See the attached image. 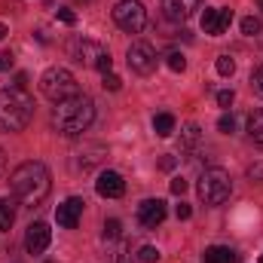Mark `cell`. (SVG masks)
<instances>
[{
  "instance_id": "cell-15",
  "label": "cell",
  "mask_w": 263,
  "mask_h": 263,
  "mask_svg": "<svg viewBox=\"0 0 263 263\" xmlns=\"http://www.w3.org/2000/svg\"><path fill=\"white\" fill-rule=\"evenodd\" d=\"M202 260L205 263H236L239 257H236V251L227 248V245H211V248H205Z\"/></svg>"
},
{
  "instance_id": "cell-25",
  "label": "cell",
  "mask_w": 263,
  "mask_h": 263,
  "mask_svg": "<svg viewBox=\"0 0 263 263\" xmlns=\"http://www.w3.org/2000/svg\"><path fill=\"white\" fill-rule=\"evenodd\" d=\"M165 65L172 67V70H184V67H187V59H184L181 52H168V55H165Z\"/></svg>"
},
{
  "instance_id": "cell-27",
  "label": "cell",
  "mask_w": 263,
  "mask_h": 263,
  "mask_svg": "<svg viewBox=\"0 0 263 263\" xmlns=\"http://www.w3.org/2000/svg\"><path fill=\"white\" fill-rule=\"evenodd\" d=\"M217 129H220V132H227V135H230V132L236 129V120H233L230 114H223V117L217 120Z\"/></svg>"
},
{
  "instance_id": "cell-28",
  "label": "cell",
  "mask_w": 263,
  "mask_h": 263,
  "mask_svg": "<svg viewBox=\"0 0 263 263\" xmlns=\"http://www.w3.org/2000/svg\"><path fill=\"white\" fill-rule=\"evenodd\" d=\"M233 98H236V95H233V89L217 92V104H220V107H230V104H233Z\"/></svg>"
},
{
  "instance_id": "cell-35",
  "label": "cell",
  "mask_w": 263,
  "mask_h": 263,
  "mask_svg": "<svg viewBox=\"0 0 263 263\" xmlns=\"http://www.w3.org/2000/svg\"><path fill=\"white\" fill-rule=\"evenodd\" d=\"M6 34H9V31H6V25H0V40H3Z\"/></svg>"
},
{
  "instance_id": "cell-20",
  "label": "cell",
  "mask_w": 263,
  "mask_h": 263,
  "mask_svg": "<svg viewBox=\"0 0 263 263\" xmlns=\"http://www.w3.org/2000/svg\"><path fill=\"white\" fill-rule=\"evenodd\" d=\"M242 34H248V37H257V34H260V18H254V15H245V18H242Z\"/></svg>"
},
{
  "instance_id": "cell-32",
  "label": "cell",
  "mask_w": 263,
  "mask_h": 263,
  "mask_svg": "<svg viewBox=\"0 0 263 263\" xmlns=\"http://www.w3.org/2000/svg\"><path fill=\"white\" fill-rule=\"evenodd\" d=\"M59 18H62L65 25H77V15H73L70 9H59Z\"/></svg>"
},
{
  "instance_id": "cell-5",
  "label": "cell",
  "mask_w": 263,
  "mask_h": 263,
  "mask_svg": "<svg viewBox=\"0 0 263 263\" xmlns=\"http://www.w3.org/2000/svg\"><path fill=\"white\" fill-rule=\"evenodd\" d=\"M40 92L49 98V101H67V98H73V95H80L77 92V77L67 70V67H49V70H43V77H40Z\"/></svg>"
},
{
  "instance_id": "cell-6",
  "label": "cell",
  "mask_w": 263,
  "mask_h": 263,
  "mask_svg": "<svg viewBox=\"0 0 263 263\" xmlns=\"http://www.w3.org/2000/svg\"><path fill=\"white\" fill-rule=\"evenodd\" d=\"M114 22L126 31V34H138L147 25V12L141 6V0H120L114 6Z\"/></svg>"
},
{
  "instance_id": "cell-9",
  "label": "cell",
  "mask_w": 263,
  "mask_h": 263,
  "mask_svg": "<svg viewBox=\"0 0 263 263\" xmlns=\"http://www.w3.org/2000/svg\"><path fill=\"white\" fill-rule=\"evenodd\" d=\"M104 52H107V49H104L101 43L86 40V37H77V40L70 43V59H77L80 65H89V67L98 65V59H101Z\"/></svg>"
},
{
  "instance_id": "cell-38",
  "label": "cell",
  "mask_w": 263,
  "mask_h": 263,
  "mask_svg": "<svg viewBox=\"0 0 263 263\" xmlns=\"http://www.w3.org/2000/svg\"><path fill=\"white\" fill-rule=\"evenodd\" d=\"M260 260H263V257H260Z\"/></svg>"
},
{
  "instance_id": "cell-8",
  "label": "cell",
  "mask_w": 263,
  "mask_h": 263,
  "mask_svg": "<svg viewBox=\"0 0 263 263\" xmlns=\"http://www.w3.org/2000/svg\"><path fill=\"white\" fill-rule=\"evenodd\" d=\"M233 25V9L230 6H211L202 12V31L211 37H220L227 28Z\"/></svg>"
},
{
  "instance_id": "cell-7",
  "label": "cell",
  "mask_w": 263,
  "mask_h": 263,
  "mask_svg": "<svg viewBox=\"0 0 263 263\" xmlns=\"http://www.w3.org/2000/svg\"><path fill=\"white\" fill-rule=\"evenodd\" d=\"M126 62H129V67L135 70V73L147 77V73H153V70H156V49H153L150 43L138 40V43H132V46H129Z\"/></svg>"
},
{
  "instance_id": "cell-17",
  "label": "cell",
  "mask_w": 263,
  "mask_h": 263,
  "mask_svg": "<svg viewBox=\"0 0 263 263\" xmlns=\"http://www.w3.org/2000/svg\"><path fill=\"white\" fill-rule=\"evenodd\" d=\"M15 223V205L9 199H0V233H6Z\"/></svg>"
},
{
  "instance_id": "cell-3",
  "label": "cell",
  "mask_w": 263,
  "mask_h": 263,
  "mask_svg": "<svg viewBox=\"0 0 263 263\" xmlns=\"http://www.w3.org/2000/svg\"><path fill=\"white\" fill-rule=\"evenodd\" d=\"M34 117V98L12 86V89H0V129L3 132H22Z\"/></svg>"
},
{
  "instance_id": "cell-37",
  "label": "cell",
  "mask_w": 263,
  "mask_h": 263,
  "mask_svg": "<svg viewBox=\"0 0 263 263\" xmlns=\"http://www.w3.org/2000/svg\"><path fill=\"white\" fill-rule=\"evenodd\" d=\"M46 263H52V260H46Z\"/></svg>"
},
{
  "instance_id": "cell-34",
  "label": "cell",
  "mask_w": 263,
  "mask_h": 263,
  "mask_svg": "<svg viewBox=\"0 0 263 263\" xmlns=\"http://www.w3.org/2000/svg\"><path fill=\"white\" fill-rule=\"evenodd\" d=\"M3 175H6V156H3V150H0V181H3Z\"/></svg>"
},
{
  "instance_id": "cell-4",
  "label": "cell",
  "mask_w": 263,
  "mask_h": 263,
  "mask_svg": "<svg viewBox=\"0 0 263 263\" xmlns=\"http://www.w3.org/2000/svg\"><path fill=\"white\" fill-rule=\"evenodd\" d=\"M196 190H199V199L205 205H220V202H227L230 193H233V178L223 168H205L199 175Z\"/></svg>"
},
{
  "instance_id": "cell-33",
  "label": "cell",
  "mask_w": 263,
  "mask_h": 263,
  "mask_svg": "<svg viewBox=\"0 0 263 263\" xmlns=\"http://www.w3.org/2000/svg\"><path fill=\"white\" fill-rule=\"evenodd\" d=\"M190 214H193V208L181 202V205H178V220H190Z\"/></svg>"
},
{
  "instance_id": "cell-13",
  "label": "cell",
  "mask_w": 263,
  "mask_h": 263,
  "mask_svg": "<svg viewBox=\"0 0 263 263\" xmlns=\"http://www.w3.org/2000/svg\"><path fill=\"white\" fill-rule=\"evenodd\" d=\"M95 190H98V196H104V199H120L126 193V181H123L120 172H101L98 181H95Z\"/></svg>"
},
{
  "instance_id": "cell-1",
  "label": "cell",
  "mask_w": 263,
  "mask_h": 263,
  "mask_svg": "<svg viewBox=\"0 0 263 263\" xmlns=\"http://www.w3.org/2000/svg\"><path fill=\"white\" fill-rule=\"evenodd\" d=\"M9 190H12V196L18 199L22 205H28V208L40 205L43 199L49 196V190H52L49 168H46L43 162H37V159L22 162V165L9 175Z\"/></svg>"
},
{
  "instance_id": "cell-26",
  "label": "cell",
  "mask_w": 263,
  "mask_h": 263,
  "mask_svg": "<svg viewBox=\"0 0 263 263\" xmlns=\"http://www.w3.org/2000/svg\"><path fill=\"white\" fill-rule=\"evenodd\" d=\"M251 89H254V95H260L263 98V65L251 73Z\"/></svg>"
},
{
  "instance_id": "cell-24",
  "label": "cell",
  "mask_w": 263,
  "mask_h": 263,
  "mask_svg": "<svg viewBox=\"0 0 263 263\" xmlns=\"http://www.w3.org/2000/svg\"><path fill=\"white\" fill-rule=\"evenodd\" d=\"M138 260H141V263H156V260H159V251H156L153 245H144V248L138 251Z\"/></svg>"
},
{
  "instance_id": "cell-18",
  "label": "cell",
  "mask_w": 263,
  "mask_h": 263,
  "mask_svg": "<svg viewBox=\"0 0 263 263\" xmlns=\"http://www.w3.org/2000/svg\"><path fill=\"white\" fill-rule=\"evenodd\" d=\"M248 135H251V141L263 144V110H254L248 117Z\"/></svg>"
},
{
  "instance_id": "cell-11",
  "label": "cell",
  "mask_w": 263,
  "mask_h": 263,
  "mask_svg": "<svg viewBox=\"0 0 263 263\" xmlns=\"http://www.w3.org/2000/svg\"><path fill=\"white\" fill-rule=\"evenodd\" d=\"M138 220H141V227H147V230L159 227V223L165 220V202H162V199H144V202L138 205Z\"/></svg>"
},
{
  "instance_id": "cell-10",
  "label": "cell",
  "mask_w": 263,
  "mask_h": 263,
  "mask_svg": "<svg viewBox=\"0 0 263 263\" xmlns=\"http://www.w3.org/2000/svg\"><path fill=\"white\" fill-rule=\"evenodd\" d=\"M49 239H52V230H49L43 220L31 223L28 233H25V248H28V254H43V251L49 248Z\"/></svg>"
},
{
  "instance_id": "cell-23",
  "label": "cell",
  "mask_w": 263,
  "mask_h": 263,
  "mask_svg": "<svg viewBox=\"0 0 263 263\" xmlns=\"http://www.w3.org/2000/svg\"><path fill=\"white\" fill-rule=\"evenodd\" d=\"M233 70H236V62H233L230 55H220V59H217V73H220V77H233Z\"/></svg>"
},
{
  "instance_id": "cell-36",
  "label": "cell",
  "mask_w": 263,
  "mask_h": 263,
  "mask_svg": "<svg viewBox=\"0 0 263 263\" xmlns=\"http://www.w3.org/2000/svg\"><path fill=\"white\" fill-rule=\"evenodd\" d=\"M257 6H260V9H263V0H257Z\"/></svg>"
},
{
  "instance_id": "cell-16",
  "label": "cell",
  "mask_w": 263,
  "mask_h": 263,
  "mask_svg": "<svg viewBox=\"0 0 263 263\" xmlns=\"http://www.w3.org/2000/svg\"><path fill=\"white\" fill-rule=\"evenodd\" d=\"M153 132H156L159 138H168V135L175 132V117H172V114H156V117H153Z\"/></svg>"
},
{
  "instance_id": "cell-14",
  "label": "cell",
  "mask_w": 263,
  "mask_h": 263,
  "mask_svg": "<svg viewBox=\"0 0 263 263\" xmlns=\"http://www.w3.org/2000/svg\"><path fill=\"white\" fill-rule=\"evenodd\" d=\"M199 3L202 0H162V12H165V18L168 22H187L193 12L199 9Z\"/></svg>"
},
{
  "instance_id": "cell-30",
  "label": "cell",
  "mask_w": 263,
  "mask_h": 263,
  "mask_svg": "<svg viewBox=\"0 0 263 263\" xmlns=\"http://www.w3.org/2000/svg\"><path fill=\"white\" fill-rule=\"evenodd\" d=\"M184 190H187V181H184V178H175V181H172V193H175V196H181Z\"/></svg>"
},
{
  "instance_id": "cell-2",
  "label": "cell",
  "mask_w": 263,
  "mask_h": 263,
  "mask_svg": "<svg viewBox=\"0 0 263 263\" xmlns=\"http://www.w3.org/2000/svg\"><path fill=\"white\" fill-rule=\"evenodd\" d=\"M92 120H95V104L86 95H73L67 101H59L55 110H52V129L59 135H65V138L83 135L92 126Z\"/></svg>"
},
{
  "instance_id": "cell-22",
  "label": "cell",
  "mask_w": 263,
  "mask_h": 263,
  "mask_svg": "<svg viewBox=\"0 0 263 263\" xmlns=\"http://www.w3.org/2000/svg\"><path fill=\"white\" fill-rule=\"evenodd\" d=\"M120 233H123V223L120 220H104V239H120Z\"/></svg>"
},
{
  "instance_id": "cell-29",
  "label": "cell",
  "mask_w": 263,
  "mask_h": 263,
  "mask_svg": "<svg viewBox=\"0 0 263 263\" xmlns=\"http://www.w3.org/2000/svg\"><path fill=\"white\" fill-rule=\"evenodd\" d=\"M98 70H101V73H110V67H114V59H110V52H104V55H101V59H98Z\"/></svg>"
},
{
  "instance_id": "cell-19",
  "label": "cell",
  "mask_w": 263,
  "mask_h": 263,
  "mask_svg": "<svg viewBox=\"0 0 263 263\" xmlns=\"http://www.w3.org/2000/svg\"><path fill=\"white\" fill-rule=\"evenodd\" d=\"M199 138H202L199 126H187V129H184V150H193L199 144Z\"/></svg>"
},
{
  "instance_id": "cell-12",
  "label": "cell",
  "mask_w": 263,
  "mask_h": 263,
  "mask_svg": "<svg viewBox=\"0 0 263 263\" xmlns=\"http://www.w3.org/2000/svg\"><path fill=\"white\" fill-rule=\"evenodd\" d=\"M83 208H86V202H83L80 196L65 199V202L59 205V211H55V220H59V227L73 230V227L80 223V217H83Z\"/></svg>"
},
{
  "instance_id": "cell-21",
  "label": "cell",
  "mask_w": 263,
  "mask_h": 263,
  "mask_svg": "<svg viewBox=\"0 0 263 263\" xmlns=\"http://www.w3.org/2000/svg\"><path fill=\"white\" fill-rule=\"evenodd\" d=\"M101 86H104L107 92H120V89H123V80H120V77H117V73L110 70V73H104V80H101Z\"/></svg>"
},
{
  "instance_id": "cell-31",
  "label": "cell",
  "mask_w": 263,
  "mask_h": 263,
  "mask_svg": "<svg viewBox=\"0 0 263 263\" xmlns=\"http://www.w3.org/2000/svg\"><path fill=\"white\" fill-rule=\"evenodd\" d=\"M9 67H12V55L9 52H0V73H6Z\"/></svg>"
}]
</instances>
